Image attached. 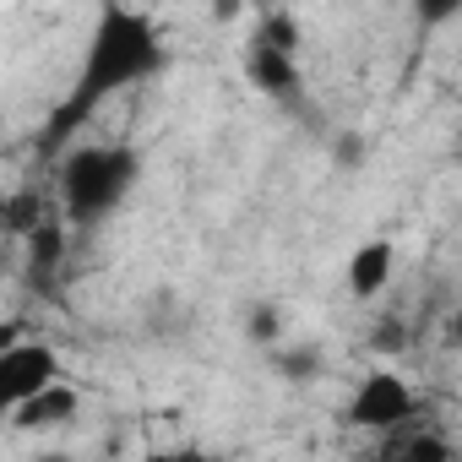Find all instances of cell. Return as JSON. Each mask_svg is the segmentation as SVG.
Wrapping results in <instances>:
<instances>
[{"label":"cell","instance_id":"cell-1","mask_svg":"<svg viewBox=\"0 0 462 462\" xmlns=\"http://www.w3.org/2000/svg\"><path fill=\"white\" fill-rule=\"evenodd\" d=\"M169 60V44H163V28L131 6V0H104L93 28H88V50H82V66H77V82H71V98H66V120H82L88 109L152 82Z\"/></svg>","mask_w":462,"mask_h":462},{"label":"cell","instance_id":"cell-2","mask_svg":"<svg viewBox=\"0 0 462 462\" xmlns=\"http://www.w3.org/2000/svg\"><path fill=\"white\" fill-rule=\"evenodd\" d=\"M136 185V158L125 147H77L60 169V201L77 223L109 217Z\"/></svg>","mask_w":462,"mask_h":462},{"label":"cell","instance_id":"cell-3","mask_svg":"<svg viewBox=\"0 0 462 462\" xmlns=\"http://www.w3.org/2000/svg\"><path fill=\"white\" fill-rule=\"evenodd\" d=\"M66 381V365H60V348L44 343V337H12L0 348V408H23L33 402L39 392L60 386Z\"/></svg>","mask_w":462,"mask_h":462},{"label":"cell","instance_id":"cell-4","mask_svg":"<svg viewBox=\"0 0 462 462\" xmlns=\"http://www.w3.org/2000/svg\"><path fill=\"white\" fill-rule=\"evenodd\" d=\"M413 408H419V397H413V386L397 370H370V375L354 381L343 419L354 430H392V424L413 419Z\"/></svg>","mask_w":462,"mask_h":462},{"label":"cell","instance_id":"cell-5","mask_svg":"<svg viewBox=\"0 0 462 462\" xmlns=\"http://www.w3.org/2000/svg\"><path fill=\"white\" fill-rule=\"evenodd\" d=\"M392 278H397V245L381 240V235L375 240H359L348 251V262H343V283H348L354 300H381L392 289Z\"/></svg>","mask_w":462,"mask_h":462},{"label":"cell","instance_id":"cell-6","mask_svg":"<svg viewBox=\"0 0 462 462\" xmlns=\"http://www.w3.org/2000/svg\"><path fill=\"white\" fill-rule=\"evenodd\" d=\"M245 77H251L262 93H273V98H289V93L300 88L294 39H283V33H262V39L251 44V55H245Z\"/></svg>","mask_w":462,"mask_h":462},{"label":"cell","instance_id":"cell-7","mask_svg":"<svg viewBox=\"0 0 462 462\" xmlns=\"http://www.w3.org/2000/svg\"><path fill=\"white\" fill-rule=\"evenodd\" d=\"M77 413V392L60 381V386H50V392H39L33 402H23V408H12V424L17 430H44V424H66Z\"/></svg>","mask_w":462,"mask_h":462},{"label":"cell","instance_id":"cell-8","mask_svg":"<svg viewBox=\"0 0 462 462\" xmlns=\"http://www.w3.org/2000/svg\"><path fill=\"white\" fill-rule=\"evenodd\" d=\"M408 6H413V17L424 28H446V23L462 17V0H408Z\"/></svg>","mask_w":462,"mask_h":462},{"label":"cell","instance_id":"cell-9","mask_svg":"<svg viewBox=\"0 0 462 462\" xmlns=\"http://www.w3.org/2000/svg\"><path fill=\"white\" fill-rule=\"evenodd\" d=\"M457 169H462V147H457Z\"/></svg>","mask_w":462,"mask_h":462}]
</instances>
